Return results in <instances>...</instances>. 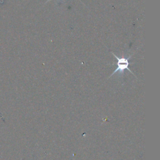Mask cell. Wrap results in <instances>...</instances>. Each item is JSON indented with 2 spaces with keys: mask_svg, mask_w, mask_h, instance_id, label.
Returning a JSON list of instances; mask_svg holds the SVG:
<instances>
[{
  "mask_svg": "<svg viewBox=\"0 0 160 160\" xmlns=\"http://www.w3.org/2000/svg\"><path fill=\"white\" fill-rule=\"evenodd\" d=\"M49 1H50V0H48V1H47V2H48ZM47 2H46V3H47Z\"/></svg>",
  "mask_w": 160,
  "mask_h": 160,
  "instance_id": "cell-2",
  "label": "cell"
},
{
  "mask_svg": "<svg viewBox=\"0 0 160 160\" xmlns=\"http://www.w3.org/2000/svg\"><path fill=\"white\" fill-rule=\"evenodd\" d=\"M112 55L114 56V57L116 58V60H118V63H117L118 67H117V68L114 71V72H113V73L110 75V78L111 76H112L113 75H115V73H116L117 72H120V73H123V71H125V70H128L131 73L134 75L133 72L131 71V70L128 68L129 65H130V63H129V60L131 58V56H129L128 58H118V56H116L113 53H112Z\"/></svg>",
  "mask_w": 160,
  "mask_h": 160,
  "instance_id": "cell-1",
  "label": "cell"
}]
</instances>
